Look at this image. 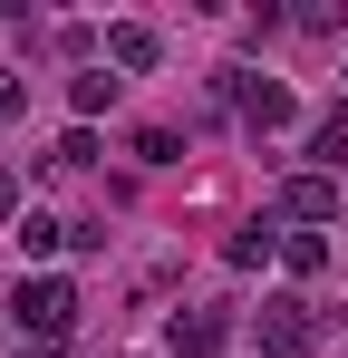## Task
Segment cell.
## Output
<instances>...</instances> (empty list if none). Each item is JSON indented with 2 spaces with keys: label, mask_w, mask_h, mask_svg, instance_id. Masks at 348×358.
<instances>
[{
  "label": "cell",
  "mask_w": 348,
  "mask_h": 358,
  "mask_svg": "<svg viewBox=\"0 0 348 358\" xmlns=\"http://www.w3.org/2000/svg\"><path fill=\"white\" fill-rule=\"evenodd\" d=\"M213 87H223L232 107H242V126H252V136H271V126H290V117H300V107H290V87H281V78H252V68H223Z\"/></svg>",
  "instance_id": "cell-2"
},
{
  "label": "cell",
  "mask_w": 348,
  "mask_h": 358,
  "mask_svg": "<svg viewBox=\"0 0 348 358\" xmlns=\"http://www.w3.org/2000/svg\"><path fill=\"white\" fill-rule=\"evenodd\" d=\"M174 358H223L232 349V310H174Z\"/></svg>",
  "instance_id": "cell-5"
},
{
  "label": "cell",
  "mask_w": 348,
  "mask_h": 358,
  "mask_svg": "<svg viewBox=\"0 0 348 358\" xmlns=\"http://www.w3.org/2000/svg\"><path fill=\"white\" fill-rule=\"evenodd\" d=\"M319 349V310L300 291H281V300H261V358H310Z\"/></svg>",
  "instance_id": "cell-3"
},
{
  "label": "cell",
  "mask_w": 348,
  "mask_h": 358,
  "mask_svg": "<svg viewBox=\"0 0 348 358\" xmlns=\"http://www.w3.org/2000/svg\"><path fill=\"white\" fill-rule=\"evenodd\" d=\"M0 223H20V175L0 165Z\"/></svg>",
  "instance_id": "cell-15"
},
{
  "label": "cell",
  "mask_w": 348,
  "mask_h": 358,
  "mask_svg": "<svg viewBox=\"0 0 348 358\" xmlns=\"http://www.w3.org/2000/svg\"><path fill=\"white\" fill-rule=\"evenodd\" d=\"M20 107H29V87H20V78H0V126L20 117Z\"/></svg>",
  "instance_id": "cell-14"
},
{
  "label": "cell",
  "mask_w": 348,
  "mask_h": 358,
  "mask_svg": "<svg viewBox=\"0 0 348 358\" xmlns=\"http://www.w3.org/2000/svg\"><path fill=\"white\" fill-rule=\"evenodd\" d=\"M223 262L232 271H261V262H281V233H271V223H242V233L223 242Z\"/></svg>",
  "instance_id": "cell-8"
},
{
  "label": "cell",
  "mask_w": 348,
  "mask_h": 358,
  "mask_svg": "<svg viewBox=\"0 0 348 358\" xmlns=\"http://www.w3.org/2000/svg\"><path fill=\"white\" fill-rule=\"evenodd\" d=\"M281 213H290V223H339L348 194H339V175H290L281 184Z\"/></svg>",
  "instance_id": "cell-4"
},
{
  "label": "cell",
  "mask_w": 348,
  "mask_h": 358,
  "mask_svg": "<svg viewBox=\"0 0 348 358\" xmlns=\"http://www.w3.org/2000/svg\"><path fill=\"white\" fill-rule=\"evenodd\" d=\"M10 242H20L29 262H49L58 242H68V223H58V213H20V223H10Z\"/></svg>",
  "instance_id": "cell-11"
},
{
  "label": "cell",
  "mask_w": 348,
  "mask_h": 358,
  "mask_svg": "<svg viewBox=\"0 0 348 358\" xmlns=\"http://www.w3.org/2000/svg\"><path fill=\"white\" fill-rule=\"evenodd\" d=\"M281 271L290 281H319V271H329V242L319 233H281Z\"/></svg>",
  "instance_id": "cell-10"
},
{
  "label": "cell",
  "mask_w": 348,
  "mask_h": 358,
  "mask_svg": "<svg viewBox=\"0 0 348 358\" xmlns=\"http://www.w3.org/2000/svg\"><path fill=\"white\" fill-rule=\"evenodd\" d=\"M116 87H126V78H107V68H78V78H68V107H78V117H107V107H116Z\"/></svg>",
  "instance_id": "cell-9"
},
{
  "label": "cell",
  "mask_w": 348,
  "mask_h": 358,
  "mask_svg": "<svg viewBox=\"0 0 348 358\" xmlns=\"http://www.w3.org/2000/svg\"><path fill=\"white\" fill-rule=\"evenodd\" d=\"M136 155H145V165H174L184 136H174V126H136Z\"/></svg>",
  "instance_id": "cell-13"
},
{
  "label": "cell",
  "mask_w": 348,
  "mask_h": 358,
  "mask_svg": "<svg viewBox=\"0 0 348 358\" xmlns=\"http://www.w3.org/2000/svg\"><path fill=\"white\" fill-rule=\"evenodd\" d=\"M339 165H348V107H329L310 126V175H339Z\"/></svg>",
  "instance_id": "cell-7"
},
{
  "label": "cell",
  "mask_w": 348,
  "mask_h": 358,
  "mask_svg": "<svg viewBox=\"0 0 348 358\" xmlns=\"http://www.w3.org/2000/svg\"><path fill=\"white\" fill-rule=\"evenodd\" d=\"M107 59L126 68V78H145V68L165 59V39H155V29H145V20H116V29H107Z\"/></svg>",
  "instance_id": "cell-6"
},
{
  "label": "cell",
  "mask_w": 348,
  "mask_h": 358,
  "mask_svg": "<svg viewBox=\"0 0 348 358\" xmlns=\"http://www.w3.org/2000/svg\"><path fill=\"white\" fill-rule=\"evenodd\" d=\"M0 358H10V339H0Z\"/></svg>",
  "instance_id": "cell-17"
},
{
  "label": "cell",
  "mask_w": 348,
  "mask_h": 358,
  "mask_svg": "<svg viewBox=\"0 0 348 358\" xmlns=\"http://www.w3.org/2000/svg\"><path fill=\"white\" fill-rule=\"evenodd\" d=\"M10 329H20V349H58V339L78 329V291H68L58 271H20V291H10Z\"/></svg>",
  "instance_id": "cell-1"
},
{
  "label": "cell",
  "mask_w": 348,
  "mask_h": 358,
  "mask_svg": "<svg viewBox=\"0 0 348 358\" xmlns=\"http://www.w3.org/2000/svg\"><path fill=\"white\" fill-rule=\"evenodd\" d=\"M39 165H58V175H78V165H97V136H87V126H68V136H58V145L39 155Z\"/></svg>",
  "instance_id": "cell-12"
},
{
  "label": "cell",
  "mask_w": 348,
  "mask_h": 358,
  "mask_svg": "<svg viewBox=\"0 0 348 358\" xmlns=\"http://www.w3.org/2000/svg\"><path fill=\"white\" fill-rule=\"evenodd\" d=\"M20 358H68V349H20Z\"/></svg>",
  "instance_id": "cell-16"
}]
</instances>
